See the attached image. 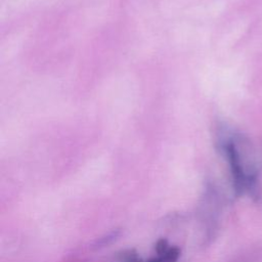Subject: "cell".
I'll return each instance as SVG.
<instances>
[{
  "mask_svg": "<svg viewBox=\"0 0 262 262\" xmlns=\"http://www.w3.org/2000/svg\"><path fill=\"white\" fill-rule=\"evenodd\" d=\"M217 144L225 158L236 194H244L254 189L257 181L259 150L257 145L246 135L230 127L222 126L218 130Z\"/></svg>",
  "mask_w": 262,
  "mask_h": 262,
  "instance_id": "6da1fadb",
  "label": "cell"
},
{
  "mask_svg": "<svg viewBox=\"0 0 262 262\" xmlns=\"http://www.w3.org/2000/svg\"><path fill=\"white\" fill-rule=\"evenodd\" d=\"M156 256L149 258L145 262H178L181 251L178 247L171 246L167 239L161 238L155 246Z\"/></svg>",
  "mask_w": 262,
  "mask_h": 262,
  "instance_id": "7a4b0ae2",
  "label": "cell"
},
{
  "mask_svg": "<svg viewBox=\"0 0 262 262\" xmlns=\"http://www.w3.org/2000/svg\"><path fill=\"white\" fill-rule=\"evenodd\" d=\"M120 262H141V258L135 251L128 250L123 252L120 258Z\"/></svg>",
  "mask_w": 262,
  "mask_h": 262,
  "instance_id": "3957f363",
  "label": "cell"
}]
</instances>
